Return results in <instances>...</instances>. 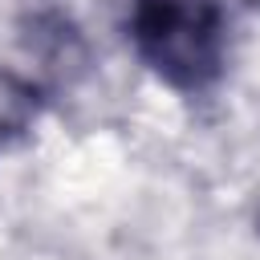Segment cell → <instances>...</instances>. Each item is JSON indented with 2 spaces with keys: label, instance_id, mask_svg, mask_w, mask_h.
<instances>
[{
  "label": "cell",
  "instance_id": "2",
  "mask_svg": "<svg viewBox=\"0 0 260 260\" xmlns=\"http://www.w3.org/2000/svg\"><path fill=\"white\" fill-rule=\"evenodd\" d=\"M37 114V93L12 73H0V146L24 134V126Z\"/></svg>",
  "mask_w": 260,
  "mask_h": 260
},
{
  "label": "cell",
  "instance_id": "1",
  "mask_svg": "<svg viewBox=\"0 0 260 260\" xmlns=\"http://www.w3.org/2000/svg\"><path fill=\"white\" fill-rule=\"evenodd\" d=\"M130 41L167 85L199 93L223 73L228 20L215 0H134Z\"/></svg>",
  "mask_w": 260,
  "mask_h": 260
}]
</instances>
